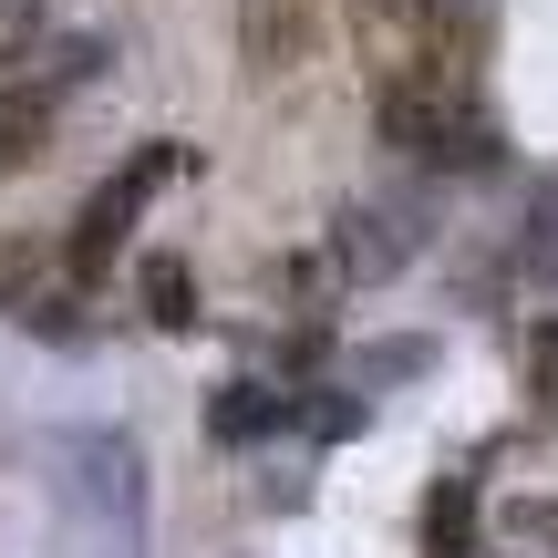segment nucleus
I'll return each mask as SVG.
<instances>
[{
	"mask_svg": "<svg viewBox=\"0 0 558 558\" xmlns=\"http://www.w3.org/2000/svg\"><path fill=\"white\" fill-rule=\"evenodd\" d=\"M486 558H558V497H527L497 518V538H486Z\"/></svg>",
	"mask_w": 558,
	"mask_h": 558,
	"instance_id": "0eeeda50",
	"label": "nucleus"
},
{
	"mask_svg": "<svg viewBox=\"0 0 558 558\" xmlns=\"http://www.w3.org/2000/svg\"><path fill=\"white\" fill-rule=\"evenodd\" d=\"M518 373H527V403H538V424H558V320L518 341Z\"/></svg>",
	"mask_w": 558,
	"mask_h": 558,
	"instance_id": "6e6552de",
	"label": "nucleus"
},
{
	"mask_svg": "<svg viewBox=\"0 0 558 558\" xmlns=\"http://www.w3.org/2000/svg\"><path fill=\"white\" fill-rule=\"evenodd\" d=\"M32 11H41V0H0V62L32 52Z\"/></svg>",
	"mask_w": 558,
	"mask_h": 558,
	"instance_id": "9d476101",
	"label": "nucleus"
},
{
	"mask_svg": "<svg viewBox=\"0 0 558 558\" xmlns=\"http://www.w3.org/2000/svg\"><path fill=\"white\" fill-rule=\"evenodd\" d=\"M52 548L62 558H145V456L135 435H52Z\"/></svg>",
	"mask_w": 558,
	"mask_h": 558,
	"instance_id": "f257e3e1",
	"label": "nucleus"
},
{
	"mask_svg": "<svg viewBox=\"0 0 558 558\" xmlns=\"http://www.w3.org/2000/svg\"><path fill=\"white\" fill-rule=\"evenodd\" d=\"M403 218L393 207H341V239H331V259L352 269V279H383V269H403Z\"/></svg>",
	"mask_w": 558,
	"mask_h": 558,
	"instance_id": "423d86ee",
	"label": "nucleus"
},
{
	"mask_svg": "<svg viewBox=\"0 0 558 558\" xmlns=\"http://www.w3.org/2000/svg\"><path fill=\"white\" fill-rule=\"evenodd\" d=\"M383 135H393L414 166H497V114H486V94H476L465 62L383 94Z\"/></svg>",
	"mask_w": 558,
	"mask_h": 558,
	"instance_id": "f03ea898",
	"label": "nucleus"
},
{
	"mask_svg": "<svg viewBox=\"0 0 558 558\" xmlns=\"http://www.w3.org/2000/svg\"><path fill=\"white\" fill-rule=\"evenodd\" d=\"M166 177H177V145H145V156L124 166L114 186H94V207H83V218H73V269H83V279H94V269L114 259L124 239H135V207L156 197Z\"/></svg>",
	"mask_w": 558,
	"mask_h": 558,
	"instance_id": "20e7f679",
	"label": "nucleus"
},
{
	"mask_svg": "<svg viewBox=\"0 0 558 558\" xmlns=\"http://www.w3.org/2000/svg\"><path fill=\"white\" fill-rule=\"evenodd\" d=\"M352 62L362 83L383 94H403V83L445 73L456 62V41H445V0H352Z\"/></svg>",
	"mask_w": 558,
	"mask_h": 558,
	"instance_id": "7ed1b4c3",
	"label": "nucleus"
},
{
	"mask_svg": "<svg viewBox=\"0 0 558 558\" xmlns=\"http://www.w3.org/2000/svg\"><path fill=\"white\" fill-rule=\"evenodd\" d=\"M145 311H156L166 331H186V320H197V311H186V259H145Z\"/></svg>",
	"mask_w": 558,
	"mask_h": 558,
	"instance_id": "1a4fd4ad",
	"label": "nucleus"
},
{
	"mask_svg": "<svg viewBox=\"0 0 558 558\" xmlns=\"http://www.w3.org/2000/svg\"><path fill=\"white\" fill-rule=\"evenodd\" d=\"M320 21H331V0H239V62H248V83H290L300 62L320 52Z\"/></svg>",
	"mask_w": 558,
	"mask_h": 558,
	"instance_id": "39448f33",
	"label": "nucleus"
}]
</instances>
